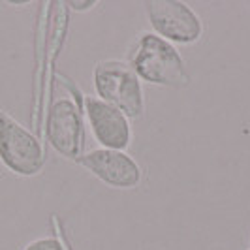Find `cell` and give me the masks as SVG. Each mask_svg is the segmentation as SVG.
<instances>
[{"mask_svg": "<svg viewBox=\"0 0 250 250\" xmlns=\"http://www.w3.org/2000/svg\"><path fill=\"white\" fill-rule=\"evenodd\" d=\"M23 250H64V247L57 237H40L30 241Z\"/></svg>", "mask_w": 250, "mask_h": 250, "instance_id": "obj_8", "label": "cell"}, {"mask_svg": "<svg viewBox=\"0 0 250 250\" xmlns=\"http://www.w3.org/2000/svg\"><path fill=\"white\" fill-rule=\"evenodd\" d=\"M45 134L51 147L62 158L74 160L83 154L85 143V117L83 107L72 98H59L51 104L45 123Z\"/></svg>", "mask_w": 250, "mask_h": 250, "instance_id": "obj_5", "label": "cell"}, {"mask_svg": "<svg viewBox=\"0 0 250 250\" xmlns=\"http://www.w3.org/2000/svg\"><path fill=\"white\" fill-rule=\"evenodd\" d=\"M249 250H250V249H249Z\"/></svg>", "mask_w": 250, "mask_h": 250, "instance_id": "obj_10", "label": "cell"}, {"mask_svg": "<svg viewBox=\"0 0 250 250\" xmlns=\"http://www.w3.org/2000/svg\"><path fill=\"white\" fill-rule=\"evenodd\" d=\"M126 64L141 83L145 81L156 87L185 88L192 81L179 49L154 32H141L134 40L126 55Z\"/></svg>", "mask_w": 250, "mask_h": 250, "instance_id": "obj_1", "label": "cell"}, {"mask_svg": "<svg viewBox=\"0 0 250 250\" xmlns=\"http://www.w3.org/2000/svg\"><path fill=\"white\" fill-rule=\"evenodd\" d=\"M145 13L156 36L173 45H192L203 36V21L190 6L179 0H154L145 4Z\"/></svg>", "mask_w": 250, "mask_h": 250, "instance_id": "obj_4", "label": "cell"}, {"mask_svg": "<svg viewBox=\"0 0 250 250\" xmlns=\"http://www.w3.org/2000/svg\"><path fill=\"white\" fill-rule=\"evenodd\" d=\"M81 104L87 125L100 149L126 150L132 145V125L125 113L90 94Z\"/></svg>", "mask_w": 250, "mask_h": 250, "instance_id": "obj_7", "label": "cell"}, {"mask_svg": "<svg viewBox=\"0 0 250 250\" xmlns=\"http://www.w3.org/2000/svg\"><path fill=\"white\" fill-rule=\"evenodd\" d=\"M66 6H68L72 12H88V10H92V8L96 6V2H94V0H85V2H83V0H81V2L72 0V2H68Z\"/></svg>", "mask_w": 250, "mask_h": 250, "instance_id": "obj_9", "label": "cell"}, {"mask_svg": "<svg viewBox=\"0 0 250 250\" xmlns=\"http://www.w3.org/2000/svg\"><path fill=\"white\" fill-rule=\"evenodd\" d=\"M0 162L19 177H34L43 169L45 150L42 141L15 121L10 113L0 109Z\"/></svg>", "mask_w": 250, "mask_h": 250, "instance_id": "obj_3", "label": "cell"}, {"mask_svg": "<svg viewBox=\"0 0 250 250\" xmlns=\"http://www.w3.org/2000/svg\"><path fill=\"white\" fill-rule=\"evenodd\" d=\"M77 164L104 185L117 190H132L143 179L141 166L126 150H88L77 158Z\"/></svg>", "mask_w": 250, "mask_h": 250, "instance_id": "obj_6", "label": "cell"}, {"mask_svg": "<svg viewBox=\"0 0 250 250\" xmlns=\"http://www.w3.org/2000/svg\"><path fill=\"white\" fill-rule=\"evenodd\" d=\"M92 85L96 98L104 100L130 119L136 121L145 115V96L139 77L126 61L107 59L94 66Z\"/></svg>", "mask_w": 250, "mask_h": 250, "instance_id": "obj_2", "label": "cell"}]
</instances>
